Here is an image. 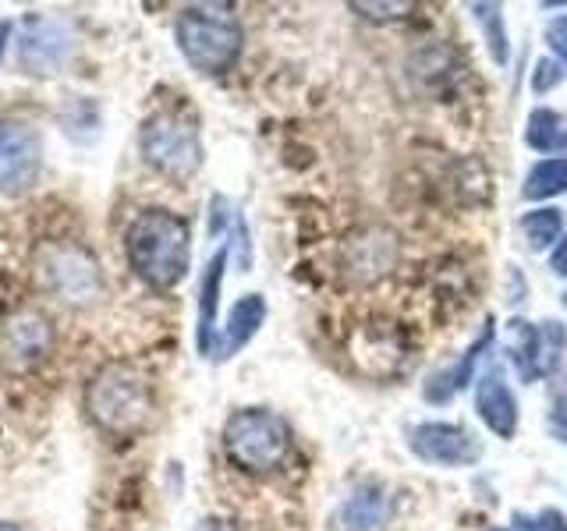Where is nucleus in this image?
<instances>
[{"instance_id": "f257e3e1", "label": "nucleus", "mask_w": 567, "mask_h": 531, "mask_svg": "<svg viewBox=\"0 0 567 531\" xmlns=\"http://www.w3.org/2000/svg\"><path fill=\"white\" fill-rule=\"evenodd\" d=\"M85 415L100 433L114 439H135L156 418L153 379L132 362H106L85 383Z\"/></svg>"}, {"instance_id": "f03ea898", "label": "nucleus", "mask_w": 567, "mask_h": 531, "mask_svg": "<svg viewBox=\"0 0 567 531\" xmlns=\"http://www.w3.org/2000/svg\"><path fill=\"white\" fill-rule=\"evenodd\" d=\"M124 252L138 280L156 291H171L185 280L192 262V230L171 209H142L124 235Z\"/></svg>"}, {"instance_id": "7ed1b4c3", "label": "nucleus", "mask_w": 567, "mask_h": 531, "mask_svg": "<svg viewBox=\"0 0 567 531\" xmlns=\"http://www.w3.org/2000/svg\"><path fill=\"white\" fill-rule=\"evenodd\" d=\"M32 280L47 298L68 309H93L106 294L96 252L71 238H50L43 244H35Z\"/></svg>"}, {"instance_id": "20e7f679", "label": "nucleus", "mask_w": 567, "mask_h": 531, "mask_svg": "<svg viewBox=\"0 0 567 531\" xmlns=\"http://www.w3.org/2000/svg\"><path fill=\"white\" fill-rule=\"evenodd\" d=\"M138 149L146 164L159 170L171 181H188L203 167V138L199 124L185 111H156L142 121L138 128Z\"/></svg>"}, {"instance_id": "39448f33", "label": "nucleus", "mask_w": 567, "mask_h": 531, "mask_svg": "<svg viewBox=\"0 0 567 531\" xmlns=\"http://www.w3.org/2000/svg\"><path fill=\"white\" fill-rule=\"evenodd\" d=\"M224 450L241 471H274L284 465V457L291 450V429L274 412L245 407V412H235L224 425Z\"/></svg>"}, {"instance_id": "423d86ee", "label": "nucleus", "mask_w": 567, "mask_h": 531, "mask_svg": "<svg viewBox=\"0 0 567 531\" xmlns=\"http://www.w3.org/2000/svg\"><path fill=\"white\" fill-rule=\"evenodd\" d=\"M174 40L195 71H203V75H220V71H227L238 61L245 35L235 18L213 14L206 8H188L177 14Z\"/></svg>"}, {"instance_id": "0eeeda50", "label": "nucleus", "mask_w": 567, "mask_h": 531, "mask_svg": "<svg viewBox=\"0 0 567 531\" xmlns=\"http://www.w3.org/2000/svg\"><path fill=\"white\" fill-rule=\"evenodd\" d=\"M53 351V323L40 309H14L0 319V365L14 376L40 368Z\"/></svg>"}, {"instance_id": "6e6552de", "label": "nucleus", "mask_w": 567, "mask_h": 531, "mask_svg": "<svg viewBox=\"0 0 567 531\" xmlns=\"http://www.w3.org/2000/svg\"><path fill=\"white\" fill-rule=\"evenodd\" d=\"M43 167V142L40 132L25 121H0V195L18 199V195L32 191L40 181Z\"/></svg>"}, {"instance_id": "1a4fd4ad", "label": "nucleus", "mask_w": 567, "mask_h": 531, "mask_svg": "<svg viewBox=\"0 0 567 531\" xmlns=\"http://www.w3.org/2000/svg\"><path fill=\"white\" fill-rule=\"evenodd\" d=\"M71 50H75V35L64 22H58V18H29L22 43H18V67L35 79L58 75L68 64Z\"/></svg>"}, {"instance_id": "9d476101", "label": "nucleus", "mask_w": 567, "mask_h": 531, "mask_svg": "<svg viewBox=\"0 0 567 531\" xmlns=\"http://www.w3.org/2000/svg\"><path fill=\"white\" fill-rule=\"evenodd\" d=\"M412 454L422 457L425 465H443V468H465L483 457V447L475 442L468 429L451 421H425L412 429Z\"/></svg>"}, {"instance_id": "9b49d317", "label": "nucleus", "mask_w": 567, "mask_h": 531, "mask_svg": "<svg viewBox=\"0 0 567 531\" xmlns=\"http://www.w3.org/2000/svg\"><path fill=\"white\" fill-rule=\"evenodd\" d=\"M398 262V238L383 227H365L344 241V277L351 283H377Z\"/></svg>"}, {"instance_id": "f8f14e48", "label": "nucleus", "mask_w": 567, "mask_h": 531, "mask_svg": "<svg viewBox=\"0 0 567 531\" xmlns=\"http://www.w3.org/2000/svg\"><path fill=\"white\" fill-rule=\"evenodd\" d=\"M543 326L546 330L522 323V319H514V323L507 326V351H511L514 365H518L522 379H539L557 365V358L549 351H554V347L560 351L564 330H557L554 323H543Z\"/></svg>"}, {"instance_id": "ddd939ff", "label": "nucleus", "mask_w": 567, "mask_h": 531, "mask_svg": "<svg viewBox=\"0 0 567 531\" xmlns=\"http://www.w3.org/2000/svg\"><path fill=\"white\" fill-rule=\"evenodd\" d=\"M475 412L489 425V433H496L501 439H511L518 433V400H514L501 368H489L475 383Z\"/></svg>"}, {"instance_id": "4468645a", "label": "nucleus", "mask_w": 567, "mask_h": 531, "mask_svg": "<svg viewBox=\"0 0 567 531\" xmlns=\"http://www.w3.org/2000/svg\"><path fill=\"white\" fill-rule=\"evenodd\" d=\"M227 266V248L209 259L199 288V326H195V344L203 358H217V305H220V280Z\"/></svg>"}, {"instance_id": "2eb2a0df", "label": "nucleus", "mask_w": 567, "mask_h": 531, "mask_svg": "<svg viewBox=\"0 0 567 531\" xmlns=\"http://www.w3.org/2000/svg\"><path fill=\"white\" fill-rule=\"evenodd\" d=\"M489 344H493V326H486L483 333H478V341L465 354H461V362L451 372H436V376H430V383H425V400L443 404V400H451L454 394H461V389L472 383V372H475L478 362H483V354L489 351Z\"/></svg>"}, {"instance_id": "dca6fc26", "label": "nucleus", "mask_w": 567, "mask_h": 531, "mask_svg": "<svg viewBox=\"0 0 567 531\" xmlns=\"http://www.w3.org/2000/svg\"><path fill=\"white\" fill-rule=\"evenodd\" d=\"M262 319H266L262 294H245L227 315V326H224L220 341H217V358H230V354H238L259 333Z\"/></svg>"}, {"instance_id": "f3484780", "label": "nucleus", "mask_w": 567, "mask_h": 531, "mask_svg": "<svg viewBox=\"0 0 567 531\" xmlns=\"http://www.w3.org/2000/svg\"><path fill=\"white\" fill-rule=\"evenodd\" d=\"M390 518V507H386V496L377 486H362L359 492L351 496L344 503V531H380Z\"/></svg>"}, {"instance_id": "a211bd4d", "label": "nucleus", "mask_w": 567, "mask_h": 531, "mask_svg": "<svg viewBox=\"0 0 567 531\" xmlns=\"http://www.w3.org/2000/svg\"><path fill=\"white\" fill-rule=\"evenodd\" d=\"M525 142L536 153H564L567 149V117L557 111H539L528 114V128H525Z\"/></svg>"}, {"instance_id": "6ab92c4d", "label": "nucleus", "mask_w": 567, "mask_h": 531, "mask_svg": "<svg viewBox=\"0 0 567 531\" xmlns=\"http://www.w3.org/2000/svg\"><path fill=\"white\" fill-rule=\"evenodd\" d=\"M567 191V156L543 159L528 170L525 177V199H554V195Z\"/></svg>"}, {"instance_id": "aec40b11", "label": "nucleus", "mask_w": 567, "mask_h": 531, "mask_svg": "<svg viewBox=\"0 0 567 531\" xmlns=\"http://www.w3.org/2000/svg\"><path fill=\"white\" fill-rule=\"evenodd\" d=\"M522 230H525V241L536 248V252H543V248L554 244L557 235L564 230V212L560 209H536L522 220Z\"/></svg>"}, {"instance_id": "412c9836", "label": "nucleus", "mask_w": 567, "mask_h": 531, "mask_svg": "<svg viewBox=\"0 0 567 531\" xmlns=\"http://www.w3.org/2000/svg\"><path fill=\"white\" fill-rule=\"evenodd\" d=\"M475 18L486 25V35H489V50H493V58L496 61H507V43H504V25H501V8L496 4H472Z\"/></svg>"}, {"instance_id": "4be33fe9", "label": "nucleus", "mask_w": 567, "mask_h": 531, "mask_svg": "<svg viewBox=\"0 0 567 531\" xmlns=\"http://www.w3.org/2000/svg\"><path fill=\"white\" fill-rule=\"evenodd\" d=\"M504 531H564V521L557 513H543L539 521H518L514 528H504Z\"/></svg>"}, {"instance_id": "5701e85b", "label": "nucleus", "mask_w": 567, "mask_h": 531, "mask_svg": "<svg viewBox=\"0 0 567 531\" xmlns=\"http://www.w3.org/2000/svg\"><path fill=\"white\" fill-rule=\"evenodd\" d=\"M351 8L369 18H398L404 11H412V4H351Z\"/></svg>"}, {"instance_id": "b1692460", "label": "nucleus", "mask_w": 567, "mask_h": 531, "mask_svg": "<svg viewBox=\"0 0 567 531\" xmlns=\"http://www.w3.org/2000/svg\"><path fill=\"white\" fill-rule=\"evenodd\" d=\"M564 75H560V67L554 64V61H539L536 64V88H539V93H546V88L549 85H557Z\"/></svg>"}, {"instance_id": "393cba45", "label": "nucleus", "mask_w": 567, "mask_h": 531, "mask_svg": "<svg viewBox=\"0 0 567 531\" xmlns=\"http://www.w3.org/2000/svg\"><path fill=\"white\" fill-rule=\"evenodd\" d=\"M549 46H554V53L557 58H564L567 61V18H557L554 25H549Z\"/></svg>"}, {"instance_id": "a878e982", "label": "nucleus", "mask_w": 567, "mask_h": 531, "mask_svg": "<svg viewBox=\"0 0 567 531\" xmlns=\"http://www.w3.org/2000/svg\"><path fill=\"white\" fill-rule=\"evenodd\" d=\"M549 270H554L557 277H567V238L557 244V252L549 256Z\"/></svg>"}, {"instance_id": "bb28decb", "label": "nucleus", "mask_w": 567, "mask_h": 531, "mask_svg": "<svg viewBox=\"0 0 567 531\" xmlns=\"http://www.w3.org/2000/svg\"><path fill=\"white\" fill-rule=\"evenodd\" d=\"M554 429H557V436L567 442V397L554 407Z\"/></svg>"}, {"instance_id": "cd10ccee", "label": "nucleus", "mask_w": 567, "mask_h": 531, "mask_svg": "<svg viewBox=\"0 0 567 531\" xmlns=\"http://www.w3.org/2000/svg\"><path fill=\"white\" fill-rule=\"evenodd\" d=\"M8 40H11V25H8V22H0V61H4Z\"/></svg>"}, {"instance_id": "c85d7f7f", "label": "nucleus", "mask_w": 567, "mask_h": 531, "mask_svg": "<svg viewBox=\"0 0 567 531\" xmlns=\"http://www.w3.org/2000/svg\"><path fill=\"white\" fill-rule=\"evenodd\" d=\"M0 531H25V528H18V524H8V521H0Z\"/></svg>"}, {"instance_id": "c756f323", "label": "nucleus", "mask_w": 567, "mask_h": 531, "mask_svg": "<svg viewBox=\"0 0 567 531\" xmlns=\"http://www.w3.org/2000/svg\"><path fill=\"white\" fill-rule=\"evenodd\" d=\"M564 309H567V294H564Z\"/></svg>"}]
</instances>
